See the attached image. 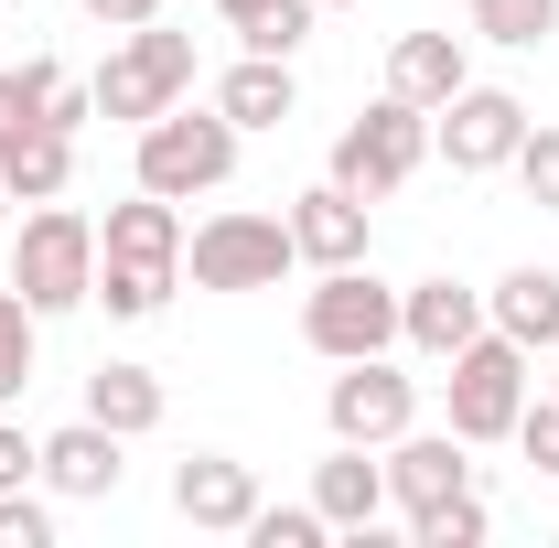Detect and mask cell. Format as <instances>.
I'll return each instance as SVG.
<instances>
[{
	"mask_svg": "<svg viewBox=\"0 0 559 548\" xmlns=\"http://www.w3.org/2000/svg\"><path fill=\"white\" fill-rule=\"evenodd\" d=\"M290 270H301L290 215H259V205H226V215H205L183 237V279L194 290H280Z\"/></svg>",
	"mask_w": 559,
	"mask_h": 548,
	"instance_id": "4",
	"label": "cell"
},
{
	"mask_svg": "<svg viewBox=\"0 0 559 548\" xmlns=\"http://www.w3.org/2000/svg\"><path fill=\"white\" fill-rule=\"evenodd\" d=\"M323 538H334V527H323L312 495H301V505H270V495H259V516H248V548H323Z\"/></svg>",
	"mask_w": 559,
	"mask_h": 548,
	"instance_id": "27",
	"label": "cell"
},
{
	"mask_svg": "<svg viewBox=\"0 0 559 548\" xmlns=\"http://www.w3.org/2000/svg\"><path fill=\"white\" fill-rule=\"evenodd\" d=\"M173 290H183V270H140V259H97V290H86V301H97L108 323H151V312H162Z\"/></svg>",
	"mask_w": 559,
	"mask_h": 548,
	"instance_id": "23",
	"label": "cell"
},
{
	"mask_svg": "<svg viewBox=\"0 0 559 548\" xmlns=\"http://www.w3.org/2000/svg\"><path fill=\"white\" fill-rule=\"evenodd\" d=\"M97 86V119H162L173 97H194V33H173V22H140V33H119L108 44V65L86 75Z\"/></svg>",
	"mask_w": 559,
	"mask_h": 548,
	"instance_id": "5",
	"label": "cell"
},
{
	"mask_svg": "<svg viewBox=\"0 0 559 548\" xmlns=\"http://www.w3.org/2000/svg\"><path fill=\"white\" fill-rule=\"evenodd\" d=\"M516 140H527V97H506V86H463V97L430 108V151L452 172H506Z\"/></svg>",
	"mask_w": 559,
	"mask_h": 548,
	"instance_id": "9",
	"label": "cell"
},
{
	"mask_svg": "<svg viewBox=\"0 0 559 548\" xmlns=\"http://www.w3.org/2000/svg\"><path fill=\"white\" fill-rule=\"evenodd\" d=\"M44 484H55L66 505H108V495L130 484V441H119L108 419H66V430H44Z\"/></svg>",
	"mask_w": 559,
	"mask_h": 548,
	"instance_id": "12",
	"label": "cell"
},
{
	"mask_svg": "<svg viewBox=\"0 0 559 548\" xmlns=\"http://www.w3.org/2000/svg\"><path fill=\"white\" fill-rule=\"evenodd\" d=\"M485 323H495V334H516L527 355H549V344H559V270H538V259L506 270L485 290Z\"/></svg>",
	"mask_w": 559,
	"mask_h": 548,
	"instance_id": "20",
	"label": "cell"
},
{
	"mask_svg": "<svg viewBox=\"0 0 559 548\" xmlns=\"http://www.w3.org/2000/svg\"><path fill=\"white\" fill-rule=\"evenodd\" d=\"M173 516L205 527V538H248V516H259V474H248L237 452H194V463H173Z\"/></svg>",
	"mask_w": 559,
	"mask_h": 548,
	"instance_id": "13",
	"label": "cell"
},
{
	"mask_svg": "<svg viewBox=\"0 0 559 548\" xmlns=\"http://www.w3.org/2000/svg\"><path fill=\"white\" fill-rule=\"evenodd\" d=\"M237 119L226 108H194V97H173L162 119H140V194H173V205H194V194H226L237 183Z\"/></svg>",
	"mask_w": 559,
	"mask_h": 548,
	"instance_id": "1",
	"label": "cell"
},
{
	"mask_svg": "<svg viewBox=\"0 0 559 548\" xmlns=\"http://www.w3.org/2000/svg\"><path fill=\"white\" fill-rule=\"evenodd\" d=\"M312 505H323V527L334 538H377V516H388V452H366V441H334L323 463H312Z\"/></svg>",
	"mask_w": 559,
	"mask_h": 548,
	"instance_id": "14",
	"label": "cell"
},
{
	"mask_svg": "<svg viewBox=\"0 0 559 548\" xmlns=\"http://www.w3.org/2000/svg\"><path fill=\"white\" fill-rule=\"evenodd\" d=\"M485 527H495V505H485V495H452V505L409 516V538H419V548H485Z\"/></svg>",
	"mask_w": 559,
	"mask_h": 548,
	"instance_id": "26",
	"label": "cell"
},
{
	"mask_svg": "<svg viewBox=\"0 0 559 548\" xmlns=\"http://www.w3.org/2000/svg\"><path fill=\"white\" fill-rule=\"evenodd\" d=\"M312 11H345V0H312Z\"/></svg>",
	"mask_w": 559,
	"mask_h": 548,
	"instance_id": "34",
	"label": "cell"
},
{
	"mask_svg": "<svg viewBox=\"0 0 559 548\" xmlns=\"http://www.w3.org/2000/svg\"><path fill=\"white\" fill-rule=\"evenodd\" d=\"M549 398H559V344H549Z\"/></svg>",
	"mask_w": 559,
	"mask_h": 548,
	"instance_id": "33",
	"label": "cell"
},
{
	"mask_svg": "<svg viewBox=\"0 0 559 548\" xmlns=\"http://www.w3.org/2000/svg\"><path fill=\"white\" fill-rule=\"evenodd\" d=\"M301 344L323 355V366H345V355H388L399 344V290L366 270H312V290H301Z\"/></svg>",
	"mask_w": 559,
	"mask_h": 548,
	"instance_id": "6",
	"label": "cell"
},
{
	"mask_svg": "<svg viewBox=\"0 0 559 548\" xmlns=\"http://www.w3.org/2000/svg\"><path fill=\"white\" fill-rule=\"evenodd\" d=\"M0 183H11V205H55L75 183V130H55V119L0 130Z\"/></svg>",
	"mask_w": 559,
	"mask_h": 548,
	"instance_id": "16",
	"label": "cell"
},
{
	"mask_svg": "<svg viewBox=\"0 0 559 548\" xmlns=\"http://www.w3.org/2000/svg\"><path fill=\"white\" fill-rule=\"evenodd\" d=\"M11 290L55 323V312H86V290H97V215H75L66 194L55 205L22 215V237H11Z\"/></svg>",
	"mask_w": 559,
	"mask_h": 548,
	"instance_id": "3",
	"label": "cell"
},
{
	"mask_svg": "<svg viewBox=\"0 0 559 548\" xmlns=\"http://www.w3.org/2000/svg\"><path fill=\"white\" fill-rule=\"evenodd\" d=\"M0 548H55V505H44L33 484H11V495H0Z\"/></svg>",
	"mask_w": 559,
	"mask_h": 548,
	"instance_id": "30",
	"label": "cell"
},
{
	"mask_svg": "<svg viewBox=\"0 0 559 548\" xmlns=\"http://www.w3.org/2000/svg\"><path fill=\"white\" fill-rule=\"evenodd\" d=\"M162 409H173V398H162V377H151V366H119V355H108V366L86 377V419H108L119 441L162 430Z\"/></svg>",
	"mask_w": 559,
	"mask_h": 548,
	"instance_id": "21",
	"label": "cell"
},
{
	"mask_svg": "<svg viewBox=\"0 0 559 548\" xmlns=\"http://www.w3.org/2000/svg\"><path fill=\"white\" fill-rule=\"evenodd\" d=\"M474 334H485V290H474V279L430 270V279H409V290H399V344H409V355H430V366H441V355H463Z\"/></svg>",
	"mask_w": 559,
	"mask_h": 548,
	"instance_id": "11",
	"label": "cell"
},
{
	"mask_svg": "<svg viewBox=\"0 0 559 548\" xmlns=\"http://www.w3.org/2000/svg\"><path fill=\"white\" fill-rule=\"evenodd\" d=\"M215 108H226L237 130H290V119H301V75L280 65V55H237V65L215 75Z\"/></svg>",
	"mask_w": 559,
	"mask_h": 548,
	"instance_id": "18",
	"label": "cell"
},
{
	"mask_svg": "<svg viewBox=\"0 0 559 548\" xmlns=\"http://www.w3.org/2000/svg\"><path fill=\"white\" fill-rule=\"evenodd\" d=\"M463 11H474V33L506 44V55H538L559 33V0H463Z\"/></svg>",
	"mask_w": 559,
	"mask_h": 548,
	"instance_id": "25",
	"label": "cell"
},
{
	"mask_svg": "<svg viewBox=\"0 0 559 548\" xmlns=\"http://www.w3.org/2000/svg\"><path fill=\"white\" fill-rule=\"evenodd\" d=\"M290 248H301L312 270H355V259L377 248V226H366V194H345L334 172H323L312 194H290Z\"/></svg>",
	"mask_w": 559,
	"mask_h": 548,
	"instance_id": "15",
	"label": "cell"
},
{
	"mask_svg": "<svg viewBox=\"0 0 559 548\" xmlns=\"http://www.w3.org/2000/svg\"><path fill=\"white\" fill-rule=\"evenodd\" d=\"M97 259H140V270H183V215L173 194H130L97 215Z\"/></svg>",
	"mask_w": 559,
	"mask_h": 548,
	"instance_id": "17",
	"label": "cell"
},
{
	"mask_svg": "<svg viewBox=\"0 0 559 548\" xmlns=\"http://www.w3.org/2000/svg\"><path fill=\"white\" fill-rule=\"evenodd\" d=\"M452 495H474V441L441 419V430H399L388 441V505L399 516H430V505H452Z\"/></svg>",
	"mask_w": 559,
	"mask_h": 548,
	"instance_id": "10",
	"label": "cell"
},
{
	"mask_svg": "<svg viewBox=\"0 0 559 548\" xmlns=\"http://www.w3.org/2000/svg\"><path fill=\"white\" fill-rule=\"evenodd\" d=\"M506 172L527 183V205H538V215H559V130L527 119V140H516V162H506Z\"/></svg>",
	"mask_w": 559,
	"mask_h": 548,
	"instance_id": "28",
	"label": "cell"
},
{
	"mask_svg": "<svg viewBox=\"0 0 559 548\" xmlns=\"http://www.w3.org/2000/svg\"><path fill=\"white\" fill-rule=\"evenodd\" d=\"M33 366H44V312L22 290H0V409L33 388Z\"/></svg>",
	"mask_w": 559,
	"mask_h": 548,
	"instance_id": "24",
	"label": "cell"
},
{
	"mask_svg": "<svg viewBox=\"0 0 559 548\" xmlns=\"http://www.w3.org/2000/svg\"><path fill=\"white\" fill-rule=\"evenodd\" d=\"M11 484H44V441L22 430V419H0V495Z\"/></svg>",
	"mask_w": 559,
	"mask_h": 548,
	"instance_id": "31",
	"label": "cell"
},
{
	"mask_svg": "<svg viewBox=\"0 0 559 548\" xmlns=\"http://www.w3.org/2000/svg\"><path fill=\"white\" fill-rule=\"evenodd\" d=\"M419 162H430V108H409V97H377L366 119H345V130H334V183H345V194H366V205H388Z\"/></svg>",
	"mask_w": 559,
	"mask_h": 548,
	"instance_id": "7",
	"label": "cell"
},
{
	"mask_svg": "<svg viewBox=\"0 0 559 548\" xmlns=\"http://www.w3.org/2000/svg\"><path fill=\"white\" fill-rule=\"evenodd\" d=\"M474 65H463V33H399L388 44V97H409V108H441V97H463Z\"/></svg>",
	"mask_w": 559,
	"mask_h": 548,
	"instance_id": "19",
	"label": "cell"
},
{
	"mask_svg": "<svg viewBox=\"0 0 559 548\" xmlns=\"http://www.w3.org/2000/svg\"><path fill=\"white\" fill-rule=\"evenodd\" d=\"M215 11H226V33L248 55H280V65L312 44V0H215Z\"/></svg>",
	"mask_w": 559,
	"mask_h": 548,
	"instance_id": "22",
	"label": "cell"
},
{
	"mask_svg": "<svg viewBox=\"0 0 559 548\" xmlns=\"http://www.w3.org/2000/svg\"><path fill=\"white\" fill-rule=\"evenodd\" d=\"M0 215H11V183H0Z\"/></svg>",
	"mask_w": 559,
	"mask_h": 548,
	"instance_id": "35",
	"label": "cell"
},
{
	"mask_svg": "<svg viewBox=\"0 0 559 548\" xmlns=\"http://www.w3.org/2000/svg\"><path fill=\"white\" fill-rule=\"evenodd\" d=\"M409 419H419V377H399L388 355H345V366H334V388H323V430H334V441L388 452Z\"/></svg>",
	"mask_w": 559,
	"mask_h": 548,
	"instance_id": "8",
	"label": "cell"
},
{
	"mask_svg": "<svg viewBox=\"0 0 559 548\" xmlns=\"http://www.w3.org/2000/svg\"><path fill=\"white\" fill-rule=\"evenodd\" d=\"M86 22H108V33H140V22H162V0H75Z\"/></svg>",
	"mask_w": 559,
	"mask_h": 548,
	"instance_id": "32",
	"label": "cell"
},
{
	"mask_svg": "<svg viewBox=\"0 0 559 548\" xmlns=\"http://www.w3.org/2000/svg\"><path fill=\"white\" fill-rule=\"evenodd\" d=\"M516 452H527V474H549V484H559V398H549V388L516 409Z\"/></svg>",
	"mask_w": 559,
	"mask_h": 548,
	"instance_id": "29",
	"label": "cell"
},
{
	"mask_svg": "<svg viewBox=\"0 0 559 548\" xmlns=\"http://www.w3.org/2000/svg\"><path fill=\"white\" fill-rule=\"evenodd\" d=\"M527 366H538V355L485 323L463 355H441V419H452L474 452H485V441H516V409L538 398V377H527Z\"/></svg>",
	"mask_w": 559,
	"mask_h": 548,
	"instance_id": "2",
	"label": "cell"
}]
</instances>
